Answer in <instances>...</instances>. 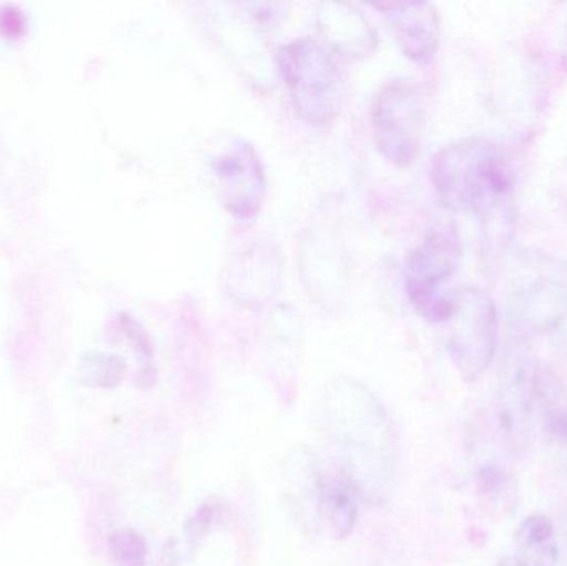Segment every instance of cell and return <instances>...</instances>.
<instances>
[{
	"label": "cell",
	"instance_id": "obj_1",
	"mask_svg": "<svg viewBox=\"0 0 567 566\" xmlns=\"http://www.w3.org/2000/svg\"><path fill=\"white\" fill-rule=\"evenodd\" d=\"M430 178L446 208L482 218L508 208L515 192L508 155L485 136H468L440 150L433 156Z\"/></svg>",
	"mask_w": 567,
	"mask_h": 566
},
{
	"label": "cell",
	"instance_id": "obj_2",
	"mask_svg": "<svg viewBox=\"0 0 567 566\" xmlns=\"http://www.w3.org/2000/svg\"><path fill=\"white\" fill-rule=\"evenodd\" d=\"M279 69L300 119L312 125H326L342 106V75L323 43L312 37H299L282 45Z\"/></svg>",
	"mask_w": 567,
	"mask_h": 566
},
{
	"label": "cell",
	"instance_id": "obj_3",
	"mask_svg": "<svg viewBox=\"0 0 567 566\" xmlns=\"http://www.w3.org/2000/svg\"><path fill=\"white\" fill-rule=\"evenodd\" d=\"M513 306L522 321L555 348L567 349V263L529 258L513 281Z\"/></svg>",
	"mask_w": 567,
	"mask_h": 566
},
{
	"label": "cell",
	"instance_id": "obj_4",
	"mask_svg": "<svg viewBox=\"0 0 567 566\" xmlns=\"http://www.w3.org/2000/svg\"><path fill=\"white\" fill-rule=\"evenodd\" d=\"M462 259L458 239L446 231H430L410 251L405 289L413 308L430 322L445 325L452 316L456 291L450 281Z\"/></svg>",
	"mask_w": 567,
	"mask_h": 566
},
{
	"label": "cell",
	"instance_id": "obj_5",
	"mask_svg": "<svg viewBox=\"0 0 567 566\" xmlns=\"http://www.w3.org/2000/svg\"><path fill=\"white\" fill-rule=\"evenodd\" d=\"M449 352L466 381H475L492 366L499 342L498 309L480 288L456 291L452 316L446 319Z\"/></svg>",
	"mask_w": 567,
	"mask_h": 566
},
{
	"label": "cell",
	"instance_id": "obj_6",
	"mask_svg": "<svg viewBox=\"0 0 567 566\" xmlns=\"http://www.w3.org/2000/svg\"><path fill=\"white\" fill-rule=\"evenodd\" d=\"M423 120L419 86L406 79L386 83L373 103V130L383 156L396 165H409L419 155Z\"/></svg>",
	"mask_w": 567,
	"mask_h": 566
},
{
	"label": "cell",
	"instance_id": "obj_7",
	"mask_svg": "<svg viewBox=\"0 0 567 566\" xmlns=\"http://www.w3.org/2000/svg\"><path fill=\"white\" fill-rule=\"evenodd\" d=\"M213 188L233 216L251 219L266 198V172L258 150L239 140L212 162Z\"/></svg>",
	"mask_w": 567,
	"mask_h": 566
},
{
	"label": "cell",
	"instance_id": "obj_8",
	"mask_svg": "<svg viewBox=\"0 0 567 566\" xmlns=\"http://www.w3.org/2000/svg\"><path fill=\"white\" fill-rule=\"evenodd\" d=\"M545 372L535 359L518 352L509 356L499 381L498 419L506 441L518 447L532 431L533 412L542 395Z\"/></svg>",
	"mask_w": 567,
	"mask_h": 566
},
{
	"label": "cell",
	"instance_id": "obj_9",
	"mask_svg": "<svg viewBox=\"0 0 567 566\" xmlns=\"http://www.w3.org/2000/svg\"><path fill=\"white\" fill-rule=\"evenodd\" d=\"M389 19L396 42L405 55L416 62L429 60L440 42V19L435 6L430 2L373 3Z\"/></svg>",
	"mask_w": 567,
	"mask_h": 566
},
{
	"label": "cell",
	"instance_id": "obj_10",
	"mask_svg": "<svg viewBox=\"0 0 567 566\" xmlns=\"http://www.w3.org/2000/svg\"><path fill=\"white\" fill-rule=\"evenodd\" d=\"M317 23L327 42L346 55H367L373 52L379 40L365 17L350 3H322L317 12Z\"/></svg>",
	"mask_w": 567,
	"mask_h": 566
},
{
	"label": "cell",
	"instance_id": "obj_11",
	"mask_svg": "<svg viewBox=\"0 0 567 566\" xmlns=\"http://www.w3.org/2000/svg\"><path fill=\"white\" fill-rule=\"evenodd\" d=\"M516 566H558L559 544L555 525L542 514L529 515L515 534V550L509 554Z\"/></svg>",
	"mask_w": 567,
	"mask_h": 566
},
{
	"label": "cell",
	"instance_id": "obj_12",
	"mask_svg": "<svg viewBox=\"0 0 567 566\" xmlns=\"http://www.w3.org/2000/svg\"><path fill=\"white\" fill-rule=\"evenodd\" d=\"M360 485L352 478H340L332 482L326 491L323 501L329 505L330 522L333 531L340 538L352 532L357 518V504H359Z\"/></svg>",
	"mask_w": 567,
	"mask_h": 566
},
{
	"label": "cell",
	"instance_id": "obj_13",
	"mask_svg": "<svg viewBox=\"0 0 567 566\" xmlns=\"http://www.w3.org/2000/svg\"><path fill=\"white\" fill-rule=\"evenodd\" d=\"M120 547L116 548L120 557L128 566H142L146 557V545L138 535L135 534H122L116 537Z\"/></svg>",
	"mask_w": 567,
	"mask_h": 566
},
{
	"label": "cell",
	"instance_id": "obj_14",
	"mask_svg": "<svg viewBox=\"0 0 567 566\" xmlns=\"http://www.w3.org/2000/svg\"><path fill=\"white\" fill-rule=\"evenodd\" d=\"M213 512L215 511H213L209 505H203V507L196 511V514L193 515L192 525H189L193 538L202 537V535L212 527Z\"/></svg>",
	"mask_w": 567,
	"mask_h": 566
},
{
	"label": "cell",
	"instance_id": "obj_15",
	"mask_svg": "<svg viewBox=\"0 0 567 566\" xmlns=\"http://www.w3.org/2000/svg\"><path fill=\"white\" fill-rule=\"evenodd\" d=\"M496 566H516L515 562H513V558L509 557V555H506L505 558H502V562H499Z\"/></svg>",
	"mask_w": 567,
	"mask_h": 566
}]
</instances>
